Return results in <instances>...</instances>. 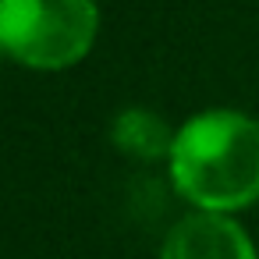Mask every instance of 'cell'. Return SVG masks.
Segmentation results:
<instances>
[{"label":"cell","instance_id":"cell-4","mask_svg":"<svg viewBox=\"0 0 259 259\" xmlns=\"http://www.w3.org/2000/svg\"><path fill=\"white\" fill-rule=\"evenodd\" d=\"M174 139H178V128L153 107L132 103V107H121L110 121L114 149L139 163H167L174 153Z\"/></svg>","mask_w":259,"mask_h":259},{"label":"cell","instance_id":"cell-3","mask_svg":"<svg viewBox=\"0 0 259 259\" xmlns=\"http://www.w3.org/2000/svg\"><path fill=\"white\" fill-rule=\"evenodd\" d=\"M160 259H259V252L234 217L192 209L170 224Z\"/></svg>","mask_w":259,"mask_h":259},{"label":"cell","instance_id":"cell-2","mask_svg":"<svg viewBox=\"0 0 259 259\" xmlns=\"http://www.w3.org/2000/svg\"><path fill=\"white\" fill-rule=\"evenodd\" d=\"M100 36L96 0H0V50L29 71L85 61Z\"/></svg>","mask_w":259,"mask_h":259},{"label":"cell","instance_id":"cell-1","mask_svg":"<svg viewBox=\"0 0 259 259\" xmlns=\"http://www.w3.org/2000/svg\"><path fill=\"white\" fill-rule=\"evenodd\" d=\"M174 192L202 213H241L259 202V121L234 107H209L178 124L167 160Z\"/></svg>","mask_w":259,"mask_h":259}]
</instances>
